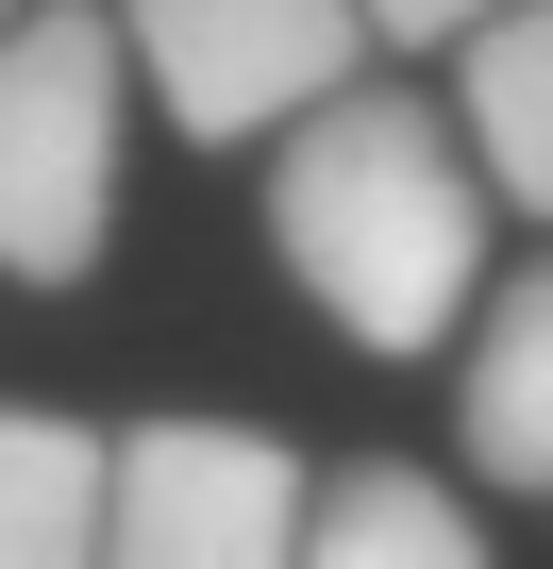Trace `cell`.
Masks as SVG:
<instances>
[{
    "mask_svg": "<svg viewBox=\"0 0 553 569\" xmlns=\"http://www.w3.org/2000/svg\"><path fill=\"white\" fill-rule=\"evenodd\" d=\"M486 151L470 118L403 101V84H336L303 134H268V251L319 302V336H353L369 369H419L470 336L486 302Z\"/></svg>",
    "mask_w": 553,
    "mask_h": 569,
    "instance_id": "1",
    "label": "cell"
},
{
    "mask_svg": "<svg viewBox=\"0 0 553 569\" xmlns=\"http://www.w3.org/2000/svg\"><path fill=\"white\" fill-rule=\"evenodd\" d=\"M135 84H151L135 18H101V0L0 18V284H101Z\"/></svg>",
    "mask_w": 553,
    "mask_h": 569,
    "instance_id": "2",
    "label": "cell"
},
{
    "mask_svg": "<svg viewBox=\"0 0 553 569\" xmlns=\"http://www.w3.org/2000/svg\"><path fill=\"white\" fill-rule=\"evenodd\" d=\"M151 118L185 151H251V134H303L336 84H369V0H118Z\"/></svg>",
    "mask_w": 553,
    "mask_h": 569,
    "instance_id": "3",
    "label": "cell"
},
{
    "mask_svg": "<svg viewBox=\"0 0 553 569\" xmlns=\"http://www.w3.org/2000/svg\"><path fill=\"white\" fill-rule=\"evenodd\" d=\"M319 469L268 419H135L118 436V552L135 569H268L303 552Z\"/></svg>",
    "mask_w": 553,
    "mask_h": 569,
    "instance_id": "4",
    "label": "cell"
},
{
    "mask_svg": "<svg viewBox=\"0 0 553 569\" xmlns=\"http://www.w3.org/2000/svg\"><path fill=\"white\" fill-rule=\"evenodd\" d=\"M453 436H470L486 486L553 502V251L503 268V302H470V336H453Z\"/></svg>",
    "mask_w": 553,
    "mask_h": 569,
    "instance_id": "5",
    "label": "cell"
},
{
    "mask_svg": "<svg viewBox=\"0 0 553 569\" xmlns=\"http://www.w3.org/2000/svg\"><path fill=\"white\" fill-rule=\"evenodd\" d=\"M68 552H118V436L0 402V569H68Z\"/></svg>",
    "mask_w": 553,
    "mask_h": 569,
    "instance_id": "6",
    "label": "cell"
},
{
    "mask_svg": "<svg viewBox=\"0 0 553 569\" xmlns=\"http://www.w3.org/2000/svg\"><path fill=\"white\" fill-rule=\"evenodd\" d=\"M453 118H470L503 218H553V0H503L486 34H453Z\"/></svg>",
    "mask_w": 553,
    "mask_h": 569,
    "instance_id": "7",
    "label": "cell"
},
{
    "mask_svg": "<svg viewBox=\"0 0 553 569\" xmlns=\"http://www.w3.org/2000/svg\"><path fill=\"white\" fill-rule=\"evenodd\" d=\"M303 552H336V569H470L486 536H470V502L436 486V469H319V519H303Z\"/></svg>",
    "mask_w": 553,
    "mask_h": 569,
    "instance_id": "8",
    "label": "cell"
},
{
    "mask_svg": "<svg viewBox=\"0 0 553 569\" xmlns=\"http://www.w3.org/2000/svg\"><path fill=\"white\" fill-rule=\"evenodd\" d=\"M486 18H503V0H369L386 51H453V34H486Z\"/></svg>",
    "mask_w": 553,
    "mask_h": 569,
    "instance_id": "9",
    "label": "cell"
},
{
    "mask_svg": "<svg viewBox=\"0 0 553 569\" xmlns=\"http://www.w3.org/2000/svg\"><path fill=\"white\" fill-rule=\"evenodd\" d=\"M0 18H18V0H0Z\"/></svg>",
    "mask_w": 553,
    "mask_h": 569,
    "instance_id": "10",
    "label": "cell"
}]
</instances>
